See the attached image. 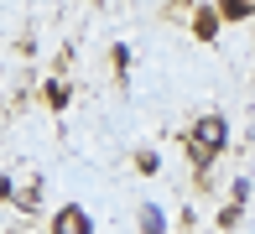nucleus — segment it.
<instances>
[{"instance_id":"f257e3e1","label":"nucleus","mask_w":255,"mask_h":234,"mask_svg":"<svg viewBox=\"0 0 255 234\" xmlns=\"http://www.w3.org/2000/svg\"><path fill=\"white\" fill-rule=\"evenodd\" d=\"M224 146H229V120H224V115H203V120L193 125V135H188V151H193L198 167H208Z\"/></svg>"},{"instance_id":"f03ea898","label":"nucleus","mask_w":255,"mask_h":234,"mask_svg":"<svg viewBox=\"0 0 255 234\" xmlns=\"http://www.w3.org/2000/svg\"><path fill=\"white\" fill-rule=\"evenodd\" d=\"M52 234H94V219H89L78 203H68V208L52 214Z\"/></svg>"},{"instance_id":"7ed1b4c3","label":"nucleus","mask_w":255,"mask_h":234,"mask_svg":"<svg viewBox=\"0 0 255 234\" xmlns=\"http://www.w3.org/2000/svg\"><path fill=\"white\" fill-rule=\"evenodd\" d=\"M135 219H141V234H167V214H161L156 203H141Z\"/></svg>"},{"instance_id":"20e7f679","label":"nucleus","mask_w":255,"mask_h":234,"mask_svg":"<svg viewBox=\"0 0 255 234\" xmlns=\"http://www.w3.org/2000/svg\"><path fill=\"white\" fill-rule=\"evenodd\" d=\"M193 31H198V42H214V31H219V10H198V16H193Z\"/></svg>"},{"instance_id":"39448f33","label":"nucleus","mask_w":255,"mask_h":234,"mask_svg":"<svg viewBox=\"0 0 255 234\" xmlns=\"http://www.w3.org/2000/svg\"><path fill=\"white\" fill-rule=\"evenodd\" d=\"M250 10H255V0H219V16L224 21H250Z\"/></svg>"},{"instance_id":"423d86ee","label":"nucleus","mask_w":255,"mask_h":234,"mask_svg":"<svg viewBox=\"0 0 255 234\" xmlns=\"http://www.w3.org/2000/svg\"><path fill=\"white\" fill-rule=\"evenodd\" d=\"M135 167H141V172H156L161 156H156V151H141V156H135Z\"/></svg>"},{"instance_id":"0eeeda50","label":"nucleus","mask_w":255,"mask_h":234,"mask_svg":"<svg viewBox=\"0 0 255 234\" xmlns=\"http://www.w3.org/2000/svg\"><path fill=\"white\" fill-rule=\"evenodd\" d=\"M10 193H16V187H10V177H0V198H10Z\"/></svg>"}]
</instances>
